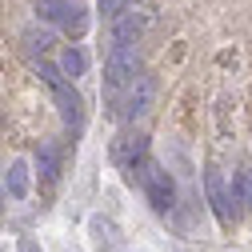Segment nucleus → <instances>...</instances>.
<instances>
[{
    "label": "nucleus",
    "instance_id": "obj_15",
    "mask_svg": "<svg viewBox=\"0 0 252 252\" xmlns=\"http://www.w3.org/2000/svg\"><path fill=\"white\" fill-rule=\"evenodd\" d=\"M124 4H132V0H100V12H104V16H116Z\"/></svg>",
    "mask_w": 252,
    "mask_h": 252
},
{
    "label": "nucleus",
    "instance_id": "obj_9",
    "mask_svg": "<svg viewBox=\"0 0 252 252\" xmlns=\"http://www.w3.org/2000/svg\"><path fill=\"white\" fill-rule=\"evenodd\" d=\"M84 64H88V60H84L80 48H64V56H60V72H64L68 80H76V76L84 72Z\"/></svg>",
    "mask_w": 252,
    "mask_h": 252
},
{
    "label": "nucleus",
    "instance_id": "obj_16",
    "mask_svg": "<svg viewBox=\"0 0 252 252\" xmlns=\"http://www.w3.org/2000/svg\"><path fill=\"white\" fill-rule=\"evenodd\" d=\"M28 44H32V52H36V48H40V52H48V44H52V36H48V32H40V36L32 32V36H28Z\"/></svg>",
    "mask_w": 252,
    "mask_h": 252
},
{
    "label": "nucleus",
    "instance_id": "obj_6",
    "mask_svg": "<svg viewBox=\"0 0 252 252\" xmlns=\"http://www.w3.org/2000/svg\"><path fill=\"white\" fill-rule=\"evenodd\" d=\"M204 184H208V200H212V208H216V216H220V224H228L232 220V196H228V188H224V176H220L216 168L204 176Z\"/></svg>",
    "mask_w": 252,
    "mask_h": 252
},
{
    "label": "nucleus",
    "instance_id": "obj_2",
    "mask_svg": "<svg viewBox=\"0 0 252 252\" xmlns=\"http://www.w3.org/2000/svg\"><path fill=\"white\" fill-rule=\"evenodd\" d=\"M140 184H144L148 204H152L156 212H172V204H176V188H172V176H168L160 164H144Z\"/></svg>",
    "mask_w": 252,
    "mask_h": 252
},
{
    "label": "nucleus",
    "instance_id": "obj_11",
    "mask_svg": "<svg viewBox=\"0 0 252 252\" xmlns=\"http://www.w3.org/2000/svg\"><path fill=\"white\" fill-rule=\"evenodd\" d=\"M64 12H68V0H40V16L44 20H64Z\"/></svg>",
    "mask_w": 252,
    "mask_h": 252
},
{
    "label": "nucleus",
    "instance_id": "obj_1",
    "mask_svg": "<svg viewBox=\"0 0 252 252\" xmlns=\"http://www.w3.org/2000/svg\"><path fill=\"white\" fill-rule=\"evenodd\" d=\"M136 72H140V52H136V44H112V52H108V60H104V96H108L112 108H116V100H120V92L132 84Z\"/></svg>",
    "mask_w": 252,
    "mask_h": 252
},
{
    "label": "nucleus",
    "instance_id": "obj_17",
    "mask_svg": "<svg viewBox=\"0 0 252 252\" xmlns=\"http://www.w3.org/2000/svg\"><path fill=\"white\" fill-rule=\"evenodd\" d=\"M16 252H40V244H36V240H28V236H24V240H20V248H16Z\"/></svg>",
    "mask_w": 252,
    "mask_h": 252
},
{
    "label": "nucleus",
    "instance_id": "obj_13",
    "mask_svg": "<svg viewBox=\"0 0 252 252\" xmlns=\"http://www.w3.org/2000/svg\"><path fill=\"white\" fill-rule=\"evenodd\" d=\"M36 164H40V172L52 180V176H56V148H48V144H44V148H40V160H36Z\"/></svg>",
    "mask_w": 252,
    "mask_h": 252
},
{
    "label": "nucleus",
    "instance_id": "obj_5",
    "mask_svg": "<svg viewBox=\"0 0 252 252\" xmlns=\"http://www.w3.org/2000/svg\"><path fill=\"white\" fill-rule=\"evenodd\" d=\"M124 92H128V96H124V116H128V120H136L140 112H148V104H152V80L148 76H132V84L128 88H124Z\"/></svg>",
    "mask_w": 252,
    "mask_h": 252
},
{
    "label": "nucleus",
    "instance_id": "obj_8",
    "mask_svg": "<svg viewBox=\"0 0 252 252\" xmlns=\"http://www.w3.org/2000/svg\"><path fill=\"white\" fill-rule=\"evenodd\" d=\"M4 192H8L12 200H24V196H28V164H24V160H12V164H8V172H4Z\"/></svg>",
    "mask_w": 252,
    "mask_h": 252
},
{
    "label": "nucleus",
    "instance_id": "obj_14",
    "mask_svg": "<svg viewBox=\"0 0 252 252\" xmlns=\"http://www.w3.org/2000/svg\"><path fill=\"white\" fill-rule=\"evenodd\" d=\"M40 76H44V84H48V88H60V84H64V72L52 68V64H40Z\"/></svg>",
    "mask_w": 252,
    "mask_h": 252
},
{
    "label": "nucleus",
    "instance_id": "obj_3",
    "mask_svg": "<svg viewBox=\"0 0 252 252\" xmlns=\"http://www.w3.org/2000/svg\"><path fill=\"white\" fill-rule=\"evenodd\" d=\"M140 28H144L140 12H136L132 4H124V8H120V12L112 16V44H136Z\"/></svg>",
    "mask_w": 252,
    "mask_h": 252
},
{
    "label": "nucleus",
    "instance_id": "obj_12",
    "mask_svg": "<svg viewBox=\"0 0 252 252\" xmlns=\"http://www.w3.org/2000/svg\"><path fill=\"white\" fill-rule=\"evenodd\" d=\"M232 192L240 196V204H248V208H252V168L236 176V184H232Z\"/></svg>",
    "mask_w": 252,
    "mask_h": 252
},
{
    "label": "nucleus",
    "instance_id": "obj_10",
    "mask_svg": "<svg viewBox=\"0 0 252 252\" xmlns=\"http://www.w3.org/2000/svg\"><path fill=\"white\" fill-rule=\"evenodd\" d=\"M60 24H64L72 36H80V32H84V12H80V4H72V0H68V12H64V20H60Z\"/></svg>",
    "mask_w": 252,
    "mask_h": 252
},
{
    "label": "nucleus",
    "instance_id": "obj_7",
    "mask_svg": "<svg viewBox=\"0 0 252 252\" xmlns=\"http://www.w3.org/2000/svg\"><path fill=\"white\" fill-rule=\"evenodd\" d=\"M52 92H56V104H60V116H64V124H80V116H84L80 108H84V104H80V96H76V88L64 80V84L52 88Z\"/></svg>",
    "mask_w": 252,
    "mask_h": 252
},
{
    "label": "nucleus",
    "instance_id": "obj_4",
    "mask_svg": "<svg viewBox=\"0 0 252 252\" xmlns=\"http://www.w3.org/2000/svg\"><path fill=\"white\" fill-rule=\"evenodd\" d=\"M88 232H92V248H96V252H124L120 228L112 224L108 216H92V224H88Z\"/></svg>",
    "mask_w": 252,
    "mask_h": 252
}]
</instances>
